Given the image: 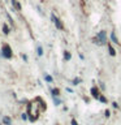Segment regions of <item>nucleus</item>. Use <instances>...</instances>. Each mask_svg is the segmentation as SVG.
<instances>
[{
	"label": "nucleus",
	"mask_w": 121,
	"mask_h": 125,
	"mask_svg": "<svg viewBox=\"0 0 121 125\" xmlns=\"http://www.w3.org/2000/svg\"><path fill=\"white\" fill-rule=\"evenodd\" d=\"M94 43H96V44H107V34H106V31L104 30H102L99 31V33L96 34V38H94Z\"/></svg>",
	"instance_id": "obj_1"
},
{
	"label": "nucleus",
	"mask_w": 121,
	"mask_h": 125,
	"mask_svg": "<svg viewBox=\"0 0 121 125\" xmlns=\"http://www.w3.org/2000/svg\"><path fill=\"white\" fill-rule=\"evenodd\" d=\"M1 52H3V56H4L5 59H11L12 57V50H11V47H9L8 44H4V46H3Z\"/></svg>",
	"instance_id": "obj_2"
},
{
	"label": "nucleus",
	"mask_w": 121,
	"mask_h": 125,
	"mask_svg": "<svg viewBox=\"0 0 121 125\" xmlns=\"http://www.w3.org/2000/svg\"><path fill=\"white\" fill-rule=\"evenodd\" d=\"M51 18H52V21H53V24H55L56 25V27L57 29H59V30H63V29H64V26H63V24H61V21H60L59 20V18H57L56 17V16L55 14H51Z\"/></svg>",
	"instance_id": "obj_3"
},
{
	"label": "nucleus",
	"mask_w": 121,
	"mask_h": 125,
	"mask_svg": "<svg viewBox=\"0 0 121 125\" xmlns=\"http://www.w3.org/2000/svg\"><path fill=\"white\" fill-rule=\"evenodd\" d=\"M91 95H93L94 98L99 99V97H100V94H99V90H98L96 87H93V89H91Z\"/></svg>",
	"instance_id": "obj_4"
},
{
	"label": "nucleus",
	"mask_w": 121,
	"mask_h": 125,
	"mask_svg": "<svg viewBox=\"0 0 121 125\" xmlns=\"http://www.w3.org/2000/svg\"><path fill=\"white\" fill-rule=\"evenodd\" d=\"M107 47H108V51H109V55H111V56H115V55H116V51H115V48L111 46V44H107Z\"/></svg>",
	"instance_id": "obj_5"
},
{
	"label": "nucleus",
	"mask_w": 121,
	"mask_h": 125,
	"mask_svg": "<svg viewBox=\"0 0 121 125\" xmlns=\"http://www.w3.org/2000/svg\"><path fill=\"white\" fill-rule=\"evenodd\" d=\"M64 59L66 60V61H69V60L72 59V55H70V52H69V51H65V52H64Z\"/></svg>",
	"instance_id": "obj_6"
},
{
	"label": "nucleus",
	"mask_w": 121,
	"mask_h": 125,
	"mask_svg": "<svg viewBox=\"0 0 121 125\" xmlns=\"http://www.w3.org/2000/svg\"><path fill=\"white\" fill-rule=\"evenodd\" d=\"M3 124H5V125H11V124H12V121H11V118H9L8 116H5V117H3Z\"/></svg>",
	"instance_id": "obj_7"
},
{
	"label": "nucleus",
	"mask_w": 121,
	"mask_h": 125,
	"mask_svg": "<svg viewBox=\"0 0 121 125\" xmlns=\"http://www.w3.org/2000/svg\"><path fill=\"white\" fill-rule=\"evenodd\" d=\"M111 40H112L113 43H119V40H117V37H116V34H115V31H112V34H111Z\"/></svg>",
	"instance_id": "obj_8"
},
{
	"label": "nucleus",
	"mask_w": 121,
	"mask_h": 125,
	"mask_svg": "<svg viewBox=\"0 0 121 125\" xmlns=\"http://www.w3.org/2000/svg\"><path fill=\"white\" fill-rule=\"evenodd\" d=\"M11 1H12V4H13V7H14V8H17L18 11H20V9H21V5L17 3V0H11Z\"/></svg>",
	"instance_id": "obj_9"
},
{
	"label": "nucleus",
	"mask_w": 121,
	"mask_h": 125,
	"mask_svg": "<svg viewBox=\"0 0 121 125\" xmlns=\"http://www.w3.org/2000/svg\"><path fill=\"white\" fill-rule=\"evenodd\" d=\"M3 31H4V34H8L9 33V27L7 25H3Z\"/></svg>",
	"instance_id": "obj_10"
},
{
	"label": "nucleus",
	"mask_w": 121,
	"mask_h": 125,
	"mask_svg": "<svg viewBox=\"0 0 121 125\" xmlns=\"http://www.w3.org/2000/svg\"><path fill=\"white\" fill-rule=\"evenodd\" d=\"M59 94H60L59 89H53V90H52V95H53V97H57Z\"/></svg>",
	"instance_id": "obj_11"
},
{
	"label": "nucleus",
	"mask_w": 121,
	"mask_h": 125,
	"mask_svg": "<svg viewBox=\"0 0 121 125\" xmlns=\"http://www.w3.org/2000/svg\"><path fill=\"white\" fill-rule=\"evenodd\" d=\"M37 51H38V55H39V56H42V55H43V48H42L40 46L37 48Z\"/></svg>",
	"instance_id": "obj_12"
},
{
	"label": "nucleus",
	"mask_w": 121,
	"mask_h": 125,
	"mask_svg": "<svg viewBox=\"0 0 121 125\" xmlns=\"http://www.w3.org/2000/svg\"><path fill=\"white\" fill-rule=\"evenodd\" d=\"M44 79H46L47 82H52V77L48 76V74H47V76H44Z\"/></svg>",
	"instance_id": "obj_13"
},
{
	"label": "nucleus",
	"mask_w": 121,
	"mask_h": 125,
	"mask_svg": "<svg viewBox=\"0 0 121 125\" xmlns=\"http://www.w3.org/2000/svg\"><path fill=\"white\" fill-rule=\"evenodd\" d=\"M53 102H55V104H56V105H59V104H60V100H59L57 98H55V97H53Z\"/></svg>",
	"instance_id": "obj_14"
},
{
	"label": "nucleus",
	"mask_w": 121,
	"mask_h": 125,
	"mask_svg": "<svg viewBox=\"0 0 121 125\" xmlns=\"http://www.w3.org/2000/svg\"><path fill=\"white\" fill-rule=\"evenodd\" d=\"M99 100H100V102H103V103H106V102H107V99L104 98V97H99Z\"/></svg>",
	"instance_id": "obj_15"
},
{
	"label": "nucleus",
	"mask_w": 121,
	"mask_h": 125,
	"mask_svg": "<svg viewBox=\"0 0 121 125\" xmlns=\"http://www.w3.org/2000/svg\"><path fill=\"white\" fill-rule=\"evenodd\" d=\"M79 81H81L79 78H76L74 81H73V85H77V83H79Z\"/></svg>",
	"instance_id": "obj_16"
},
{
	"label": "nucleus",
	"mask_w": 121,
	"mask_h": 125,
	"mask_svg": "<svg viewBox=\"0 0 121 125\" xmlns=\"http://www.w3.org/2000/svg\"><path fill=\"white\" fill-rule=\"evenodd\" d=\"M27 116H26V113H22V120H26Z\"/></svg>",
	"instance_id": "obj_17"
},
{
	"label": "nucleus",
	"mask_w": 121,
	"mask_h": 125,
	"mask_svg": "<svg viewBox=\"0 0 121 125\" xmlns=\"http://www.w3.org/2000/svg\"><path fill=\"white\" fill-rule=\"evenodd\" d=\"M72 125H78V124H77V121H76V120H72Z\"/></svg>",
	"instance_id": "obj_18"
},
{
	"label": "nucleus",
	"mask_w": 121,
	"mask_h": 125,
	"mask_svg": "<svg viewBox=\"0 0 121 125\" xmlns=\"http://www.w3.org/2000/svg\"><path fill=\"white\" fill-rule=\"evenodd\" d=\"M22 59H24L25 61H27V56H26V55H24V56H22Z\"/></svg>",
	"instance_id": "obj_19"
}]
</instances>
